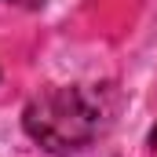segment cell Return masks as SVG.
Segmentation results:
<instances>
[{
  "label": "cell",
  "instance_id": "obj_1",
  "mask_svg": "<svg viewBox=\"0 0 157 157\" xmlns=\"http://www.w3.org/2000/svg\"><path fill=\"white\" fill-rule=\"evenodd\" d=\"M22 124L40 146L55 154L80 150L99 132V102L84 88H48L26 106Z\"/></svg>",
  "mask_w": 157,
  "mask_h": 157
},
{
  "label": "cell",
  "instance_id": "obj_2",
  "mask_svg": "<svg viewBox=\"0 0 157 157\" xmlns=\"http://www.w3.org/2000/svg\"><path fill=\"white\" fill-rule=\"evenodd\" d=\"M4 4H15V7H29V11H33V7H40L44 0H4Z\"/></svg>",
  "mask_w": 157,
  "mask_h": 157
},
{
  "label": "cell",
  "instance_id": "obj_3",
  "mask_svg": "<svg viewBox=\"0 0 157 157\" xmlns=\"http://www.w3.org/2000/svg\"><path fill=\"white\" fill-rule=\"evenodd\" d=\"M150 146H157V128H154V132H150Z\"/></svg>",
  "mask_w": 157,
  "mask_h": 157
}]
</instances>
